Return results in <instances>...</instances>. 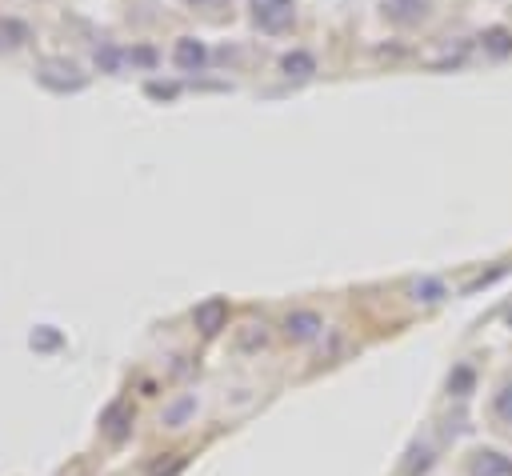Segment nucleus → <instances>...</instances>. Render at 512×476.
I'll return each instance as SVG.
<instances>
[{"label":"nucleus","mask_w":512,"mask_h":476,"mask_svg":"<svg viewBox=\"0 0 512 476\" xmlns=\"http://www.w3.org/2000/svg\"><path fill=\"white\" fill-rule=\"evenodd\" d=\"M204 56H208V52H204V44H200V40H180V44H176V64H180V68H188V72H192V68H200V64H204Z\"/></svg>","instance_id":"5"},{"label":"nucleus","mask_w":512,"mask_h":476,"mask_svg":"<svg viewBox=\"0 0 512 476\" xmlns=\"http://www.w3.org/2000/svg\"><path fill=\"white\" fill-rule=\"evenodd\" d=\"M468 476H512V456L500 448H476L468 460Z\"/></svg>","instance_id":"3"},{"label":"nucleus","mask_w":512,"mask_h":476,"mask_svg":"<svg viewBox=\"0 0 512 476\" xmlns=\"http://www.w3.org/2000/svg\"><path fill=\"white\" fill-rule=\"evenodd\" d=\"M184 4H192V8H212V4H220V0H184Z\"/></svg>","instance_id":"10"},{"label":"nucleus","mask_w":512,"mask_h":476,"mask_svg":"<svg viewBox=\"0 0 512 476\" xmlns=\"http://www.w3.org/2000/svg\"><path fill=\"white\" fill-rule=\"evenodd\" d=\"M292 20H296L292 0H252V24L260 32H284L292 28Z\"/></svg>","instance_id":"1"},{"label":"nucleus","mask_w":512,"mask_h":476,"mask_svg":"<svg viewBox=\"0 0 512 476\" xmlns=\"http://www.w3.org/2000/svg\"><path fill=\"white\" fill-rule=\"evenodd\" d=\"M436 0H380V12L396 24V28H416L432 16Z\"/></svg>","instance_id":"2"},{"label":"nucleus","mask_w":512,"mask_h":476,"mask_svg":"<svg viewBox=\"0 0 512 476\" xmlns=\"http://www.w3.org/2000/svg\"><path fill=\"white\" fill-rule=\"evenodd\" d=\"M412 292H416L412 300L432 304V300H440V296H444V284H440V280H416V284H412Z\"/></svg>","instance_id":"7"},{"label":"nucleus","mask_w":512,"mask_h":476,"mask_svg":"<svg viewBox=\"0 0 512 476\" xmlns=\"http://www.w3.org/2000/svg\"><path fill=\"white\" fill-rule=\"evenodd\" d=\"M492 416H496L500 424H508V428H512V376L496 388V396H492Z\"/></svg>","instance_id":"6"},{"label":"nucleus","mask_w":512,"mask_h":476,"mask_svg":"<svg viewBox=\"0 0 512 476\" xmlns=\"http://www.w3.org/2000/svg\"><path fill=\"white\" fill-rule=\"evenodd\" d=\"M288 336L292 340H312L316 336V328H320V316H312V312H296V316H288Z\"/></svg>","instance_id":"4"},{"label":"nucleus","mask_w":512,"mask_h":476,"mask_svg":"<svg viewBox=\"0 0 512 476\" xmlns=\"http://www.w3.org/2000/svg\"><path fill=\"white\" fill-rule=\"evenodd\" d=\"M220 312H224V304H208V308H200V320H204V332H216V320H220Z\"/></svg>","instance_id":"9"},{"label":"nucleus","mask_w":512,"mask_h":476,"mask_svg":"<svg viewBox=\"0 0 512 476\" xmlns=\"http://www.w3.org/2000/svg\"><path fill=\"white\" fill-rule=\"evenodd\" d=\"M284 72H288V76H308V72H312V56H308V52L284 56Z\"/></svg>","instance_id":"8"}]
</instances>
